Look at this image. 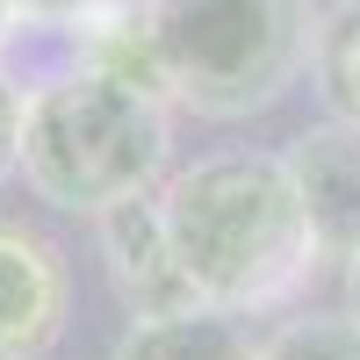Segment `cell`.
Returning <instances> with one entry per match:
<instances>
[{"mask_svg": "<svg viewBox=\"0 0 360 360\" xmlns=\"http://www.w3.org/2000/svg\"><path fill=\"white\" fill-rule=\"evenodd\" d=\"M159 209L173 224V245L188 259L202 303L266 310L295 295L317 266V238L281 152L195 159L159 188Z\"/></svg>", "mask_w": 360, "mask_h": 360, "instance_id": "1", "label": "cell"}, {"mask_svg": "<svg viewBox=\"0 0 360 360\" xmlns=\"http://www.w3.org/2000/svg\"><path fill=\"white\" fill-rule=\"evenodd\" d=\"M166 152H173V101L130 79L65 65L29 86L22 180L37 188V202L65 209V217H101L130 195H152Z\"/></svg>", "mask_w": 360, "mask_h": 360, "instance_id": "2", "label": "cell"}, {"mask_svg": "<svg viewBox=\"0 0 360 360\" xmlns=\"http://www.w3.org/2000/svg\"><path fill=\"white\" fill-rule=\"evenodd\" d=\"M152 29L173 72V108L209 123L266 115L317 51L310 0H152Z\"/></svg>", "mask_w": 360, "mask_h": 360, "instance_id": "3", "label": "cell"}, {"mask_svg": "<svg viewBox=\"0 0 360 360\" xmlns=\"http://www.w3.org/2000/svg\"><path fill=\"white\" fill-rule=\"evenodd\" d=\"M94 238H101V266H108V288L123 295L130 317H173V310H195L202 288L188 274V259L173 245V224L159 195H130L94 217Z\"/></svg>", "mask_w": 360, "mask_h": 360, "instance_id": "4", "label": "cell"}, {"mask_svg": "<svg viewBox=\"0 0 360 360\" xmlns=\"http://www.w3.org/2000/svg\"><path fill=\"white\" fill-rule=\"evenodd\" d=\"M288 173L303 195V217L317 238V259H360V123L332 115L288 137Z\"/></svg>", "mask_w": 360, "mask_h": 360, "instance_id": "5", "label": "cell"}, {"mask_svg": "<svg viewBox=\"0 0 360 360\" xmlns=\"http://www.w3.org/2000/svg\"><path fill=\"white\" fill-rule=\"evenodd\" d=\"M65 303H72L65 252L29 224H0V353L37 360L65 332Z\"/></svg>", "mask_w": 360, "mask_h": 360, "instance_id": "6", "label": "cell"}, {"mask_svg": "<svg viewBox=\"0 0 360 360\" xmlns=\"http://www.w3.org/2000/svg\"><path fill=\"white\" fill-rule=\"evenodd\" d=\"M79 44H72V65H94L144 86V94L173 101V72H166V51H159V29H152V0H94L79 22Z\"/></svg>", "mask_w": 360, "mask_h": 360, "instance_id": "7", "label": "cell"}, {"mask_svg": "<svg viewBox=\"0 0 360 360\" xmlns=\"http://www.w3.org/2000/svg\"><path fill=\"white\" fill-rule=\"evenodd\" d=\"M108 360H259V339H252L245 310L195 303L173 317H130Z\"/></svg>", "mask_w": 360, "mask_h": 360, "instance_id": "8", "label": "cell"}, {"mask_svg": "<svg viewBox=\"0 0 360 360\" xmlns=\"http://www.w3.org/2000/svg\"><path fill=\"white\" fill-rule=\"evenodd\" d=\"M310 72H317V94L332 101V115L360 123V0H339V8L317 22Z\"/></svg>", "mask_w": 360, "mask_h": 360, "instance_id": "9", "label": "cell"}, {"mask_svg": "<svg viewBox=\"0 0 360 360\" xmlns=\"http://www.w3.org/2000/svg\"><path fill=\"white\" fill-rule=\"evenodd\" d=\"M259 360H360V317L353 310H303L259 339Z\"/></svg>", "mask_w": 360, "mask_h": 360, "instance_id": "10", "label": "cell"}, {"mask_svg": "<svg viewBox=\"0 0 360 360\" xmlns=\"http://www.w3.org/2000/svg\"><path fill=\"white\" fill-rule=\"evenodd\" d=\"M22 108H29V94L15 86V72L0 65V180L22 166Z\"/></svg>", "mask_w": 360, "mask_h": 360, "instance_id": "11", "label": "cell"}, {"mask_svg": "<svg viewBox=\"0 0 360 360\" xmlns=\"http://www.w3.org/2000/svg\"><path fill=\"white\" fill-rule=\"evenodd\" d=\"M22 8V22H44V29H65V22H79L94 0H15Z\"/></svg>", "mask_w": 360, "mask_h": 360, "instance_id": "12", "label": "cell"}, {"mask_svg": "<svg viewBox=\"0 0 360 360\" xmlns=\"http://www.w3.org/2000/svg\"><path fill=\"white\" fill-rule=\"evenodd\" d=\"M15 29H22V8H15V0H0V58H8V44H15Z\"/></svg>", "mask_w": 360, "mask_h": 360, "instance_id": "13", "label": "cell"}, {"mask_svg": "<svg viewBox=\"0 0 360 360\" xmlns=\"http://www.w3.org/2000/svg\"><path fill=\"white\" fill-rule=\"evenodd\" d=\"M346 310L360 317V259H346Z\"/></svg>", "mask_w": 360, "mask_h": 360, "instance_id": "14", "label": "cell"}, {"mask_svg": "<svg viewBox=\"0 0 360 360\" xmlns=\"http://www.w3.org/2000/svg\"><path fill=\"white\" fill-rule=\"evenodd\" d=\"M0 360H22V353H0Z\"/></svg>", "mask_w": 360, "mask_h": 360, "instance_id": "15", "label": "cell"}]
</instances>
